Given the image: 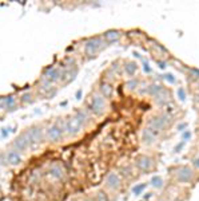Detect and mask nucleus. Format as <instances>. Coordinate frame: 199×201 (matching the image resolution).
Instances as JSON below:
<instances>
[{
	"mask_svg": "<svg viewBox=\"0 0 199 201\" xmlns=\"http://www.w3.org/2000/svg\"><path fill=\"white\" fill-rule=\"evenodd\" d=\"M156 132H154V130H151L150 127H146V129L143 130V133H142V139H143L144 143H153L155 142V139H156Z\"/></svg>",
	"mask_w": 199,
	"mask_h": 201,
	"instance_id": "obj_11",
	"label": "nucleus"
},
{
	"mask_svg": "<svg viewBox=\"0 0 199 201\" xmlns=\"http://www.w3.org/2000/svg\"><path fill=\"white\" fill-rule=\"evenodd\" d=\"M80 97H82V90H79V91L76 93V98H77V99H80Z\"/></svg>",
	"mask_w": 199,
	"mask_h": 201,
	"instance_id": "obj_33",
	"label": "nucleus"
},
{
	"mask_svg": "<svg viewBox=\"0 0 199 201\" xmlns=\"http://www.w3.org/2000/svg\"><path fill=\"white\" fill-rule=\"evenodd\" d=\"M136 65H135V63H127L126 66H124V70H126V72L129 74L130 76H132L134 74H135V71H136Z\"/></svg>",
	"mask_w": 199,
	"mask_h": 201,
	"instance_id": "obj_21",
	"label": "nucleus"
},
{
	"mask_svg": "<svg viewBox=\"0 0 199 201\" xmlns=\"http://www.w3.org/2000/svg\"><path fill=\"white\" fill-rule=\"evenodd\" d=\"M27 137L31 143H39L43 139V132L40 127H32L27 132Z\"/></svg>",
	"mask_w": 199,
	"mask_h": 201,
	"instance_id": "obj_8",
	"label": "nucleus"
},
{
	"mask_svg": "<svg viewBox=\"0 0 199 201\" xmlns=\"http://www.w3.org/2000/svg\"><path fill=\"white\" fill-rule=\"evenodd\" d=\"M184 127H186V123H182V125H179V127H178V129L182 130V129H184Z\"/></svg>",
	"mask_w": 199,
	"mask_h": 201,
	"instance_id": "obj_36",
	"label": "nucleus"
},
{
	"mask_svg": "<svg viewBox=\"0 0 199 201\" xmlns=\"http://www.w3.org/2000/svg\"><path fill=\"white\" fill-rule=\"evenodd\" d=\"M175 176H177V180L179 181V182L187 184V182H190V181L193 180L194 173H193V170H191L190 168L179 166V168H177V170H175Z\"/></svg>",
	"mask_w": 199,
	"mask_h": 201,
	"instance_id": "obj_3",
	"label": "nucleus"
},
{
	"mask_svg": "<svg viewBox=\"0 0 199 201\" xmlns=\"http://www.w3.org/2000/svg\"><path fill=\"white\" fill-rule=\"evenodd\" d=\"M84 201H92V200H84Z\"/></svg>",
	"mask_w": 199,
	"mask_h": 201,
	"instance_id": "obj_37",
	"label": "nucleus"
},
{
	"mask_svg": "<svg viewBox=\"0 0 199 201\" xmlns=\"http://www.w3.org/2000/svg\"><path fill=\"white\" fill-rule=\"evenodd\" d=\"M144 189H146V184H139V185H135L132 188V193L135 194V196H139Z\"/></svg>",
	"mask_w": 199,
	"mask_h": 201,
	"instance_id": "obj_22",
	"label": "nucleus"
},
{
	"mask_svg": "<svg viewBox=\"0 0 199 201\" xmlns=\"http://www.w3.org/2000/svg\"><path fill=\"white\" fill-rule=\"evenodd\" d=\"M106 184H107V186H108L110 189L115 190V189H118V188L120 186V177L118 176L116 173H110L108 176H107Z\"/></svg>",
	"mask_w": 199,
	"mask_h": 201,
	"instance_id": "obj_9",
	"label": "nucleus"
},
{
	"mask_svg": "<svg viewBox=\"0 0 199 201\" xmlns=\"http://www.w3.org/2000/svg\"><path fill=\"white\" fill-rule=\"evenodd\" d=\"M47 137H48V139L53 141V142H56V141H60L63 137V130L62 127H60L58 123L56 125H52L50 126L48 129H47Z\"/></svg>",
	"mask_w": 199,
	"mask_h": 201,
	"instance_id": "obj_6",
	"label": "nucleus"
},
{
	"mask_svg": "<svg viewBox=\"0 0 199 201\" xmlns=\"http://www.w3.org/2000/svg\"><path fill=\"white\" fill-rule=\"evenodd\" d=\"M190 138H191V133H190V132L183 133V139H184V141H188Z\"/></svg>",
	"mask_w": 199,
	"mask_h": 201,
	"instance_id": "obj_30",
	"label": "nucleus"
},
{
	"mask_svg": "<svg viewBox=\"0 0 199 201\" xmlns=\"http://www.w3.org/2000/svg\"><path fill=\"white\" fill-rule=\"evenodd\" d=\"M162 90H163V87H162L160 85H153V86L148 87V91H150V94L151 95H154V97H156Z\"/></svg>",
	"mask_w": 199,
	"mask_h": 201,
	"instance_id": "obj_20",
	"label": "nucleus"
},
{
	"mask_svg": "<svg viewBox=\"0 0 199 201\" xmlns=\"http://www.w3.org/2000/svg\"><path fill=\"white\" fill-rule=\"evenodd\" d=\"M102 44H103V40L100 39V38H91V39H88L86 42V46H84V50H86V54L87 55H94L98 50L102 47Z\"/></svg>",
	"mask_w": 199,
	"mask_h": 201,
	"instance_id": "obj_4",
	"label": "nucleus"
},
{
	"mask_svg": "<svg viewBox=\"0 0 199 201\" xmlns=\"http://www.w3.org/2000/svg\"><path fill=\"white\" fill-rule=\"evenodd\" d=\"M184 143H186V141H182L180 143H178V145L174 147V152H175V153H179L180 150H182V147L184 146Z\"/></svg>",
	"mask_w": 199,
	"mask_h": 201,
	"instance_id": "obj_27",
	"label": "nucleus"
},
{
	"mask_svg": "<svg viewBox=\"0 0 199 201\" xmlns=\"http://www.w3.org/2000/svg\"><path fill=\"white\" fill-rule=\"evenodd\" d=\"M138 86V80L136 79H134V80H129V82H127V87H129V89H135V87Z\"/></svg>",
	"mask_w": 199,
	"mask_h": 201,
	"instance_id": "obj_26",
	"label": "nucleus"
},
{
	"mask_svg": "<svg viewBox=\"0 0 199 201\" xmlns=\"http://www.w3.org/2000/svg\"><path fill=\"white\" fill-rule=\"evenodd\" d=\"M28 145H29V141H28L27 134L19 136L18 138L15 139V142H13V146H15L16 150H26L27 147H28Z\"/></svg>",
	"mask_w": 199,
	"mask_h": 201,
	"instance_id": "obj_10",
	"label": "nucleus"
},
{
	"mask_svg": "<svg viewBox=\"0 0 199 201\" xmlns=\"http://www.w3.org/2000/svg\"><path fill=\"white\" fill-rule=\"evenodd\" d=\"M177 93H178V97H179L180 100H186V91H184L183 87H179Z\"/></svg>",
	"mask_w": 199,
	"mask_h": 201,
	"instance_id": "obj_24",
	"label": "nucleus"
},
{
	"mask_svg": "<svg viewBox=\"0 0 199 201\" xmlns=\"http://www.w3.org/2000/svg\"><path fill=\"white\" fill-rule=\"evenodd\" d=\"M84 121H86V115H84L83 113H77L76 117L70 118L68 121H67V123H66L67 133L71 134V136H76V134H79V132L82 130V127H83Z\"/></svg>",
	"mask_w": 199,
	"mask_h": 201,
	"instance_id": "obj_1",
	"label": "nucleus"
},
{
	"mask_svg": "<svg viewBox=\"0 0 199 201\" xmlns=\"http://www.w3.org/2000/svg\"><path fill=\"white\" fill-rule=\"evenodd\" d=\"M143 69H144V71H146V72H151V67L148 66V63H147V62H144Z\"/></svg>",
	"mask_w": 199,
	"mask_h": 201,
	"instance_id": "obj_31",
	"label": "nucleus"
},
{
	"mask_svg": "<svg viewBox=\"0 0 199 201\" xmlns=\"http://www.w3.org/2000/svg\"><path fill=\"white\" fill-rule=\"evenodd\" d=\"M3 105H4L7 109H9V110H12L13 107L16 106V99H15V97L13 95H9V97H7V98L3 100Z\"/></svg>",
	"mask_w": 199,
	"mask_h": 201,
	"instance_id": "obj_17",
	"label": "nucleus"
},
{
	"mask_svg": "<svg viewBox=\"0 0 199 201\" xmlns=\"http://www.w3.org/2000/svg\"><path fill=\"white\" fill-rule=\"evenodd\" d=\"M168 119L166 115H162V117H153L150 121H148V127L154 132H160L164 126H166V122H168Z\"/></svg>",
	"mask_w": 199,
	"mask_h": 201,
	"instance_id": "obj_5",
	"label": "nucleus"
},
{
	"mask_svg": "<svg viewBox=\"0 0 199 201\" xmlns=\"http://www.w3.org/2000/svg\"><path fill=\"white\" fill-rule=\"evenodd\" d=\"M151 185H153L154 188H162L163 186V180H162V177L159 176H154L153 178H151Z\"/></svg>",
	"mask_w": 199,
	"mask_h": 201,
	"instance_id": "obj_19",
	"label": "nucleus"
},
{
	"mask_svg": "<svg viewBox=\"0 0 199 201\" xmlns=\"http://www.w3.org/2000/svg\"><path fill=\"white\" fill-rule=\"evenodd\" d=\"M159 67H160V69H164V67H166V63H163V62H159Z\"/></svg>",
	"mask_w": 199,
	"mask_h": 201,
	"instance_id": "obj_35",
	"label": "nucleus"
},
{
	"mask_svg": "<svg viewBox=\"0 0 199 201\" xmlns=\"http://www.w3.org/2000/svg\"><path fill=\"white\" fill-rule=\"evenodd\" d=\"M163 79L167 80L168 83H175V82H177V79H175V76L173 75V74H164V75H163Z\"/></svg>",
	"mask_w": 199,
	"mask_h": 201,
	"instance_id": "obj_23",
	"label": "nucleus"
},
{
	"mask_svg": "<svg viewBox=\"0 0 199 201\" xmlns=\"http://www.w3.org/2000/svg\"><path fill=\"white\" fill-rule=\"evenodd\" d=\"M22 100L23 102H31V94L27 93V94H23L22 97Z\"/></svg>",
	"mask_w": 199,
	"mask_h": 201,
	"instance_id": "obj_28",
	"label": "nucleus"
},
{
	"mask_svg": "<svg viewBox=\"0 0 199 201\" xmlns=\"http://www.w3.org/2000/svg\"><path fill=\"white\" fill-rule=\"evenodd\" d=\"M155 98H156V100L158 102H166V100H168V98H170V94H168L166 90H162V91L158 94L156 97H155Z\"/></svg>",
	"mask_w": 199,
	"mask_h": 201,
	"instance_id": "obj_18",
	"label": "nucleus"
},
{
	"mask_svg": "<svg viewBox=\"0 0 199 201\" xmlns=\"http://www.w3.org/2000/svg\"><path fill=\"white\" fill-rule=\"evenodd\" d=\"M104 109H106L104 98L100 95H94L92 100H91V103H90V110L95 114V115H102L104 113Z\"/></svg>",
	"mask_w": 199,
	"mask_h": 201,
	"instance_id": "obj_2",
	"label": "nucleus"
},
{
	"mask_svg": "<svg viewBox=\"0 0 199 201\" xmlns=\"http://www.w3.org/2000/svg\"><path fill=\"white\" fill-rule=\"evenodd\" d=\"M20 161H22V157H20L19 152L12 150L7 154V162L11 164V165H18V164H20Z\"/></svg>",
	"mask_w": 199,
	"mask_h": 201,
	"instance_id": "obj_13",
	"label": "nucleus"
},
{
	"mask_svg": "<svg viewBox=\"0 0 199 201\" xmlns=\"http://www.w3.org/2000/svg\"><path fill=\"white\" fill-rule=\"evenodd\" d=\"M104 38L107 39V42L114 43V42H116V40L120 38V32L116 31V30H111V31H107L106 34H104Z\"/></svg>",
	"mask_w": 199,
	"mask_h": 201,
	"instance_id": "obj_16",
	"label": "nucleus"
},
{
	"mask_svg": "<svg viewBox=\"0 0 199 201\" xmlns=\"http://www.w3.org/2000/svg\"><path fill=\"white\" fill-rule=\"evenodd\" d=\"M153 162H154L153 158L148 156H139L136 158V166L142 172H148L153 168Z\"/></svg>",
	"mask_w": 199,
	"mask_h": 201,
	"instance_id": "obj_7",
	"label": "nucleus"
},
{
	"mask_svg": "<svg viewBox=\"0 0 199 201\" xmlns=\"http://www.w3.org/2000/svg\"><path fill=\"white\" fill-rule=\"evenodd\" d=\"M98 201H108V197L104 192H99L98 193Z\"/></svg>",
	"mask_w": 199,
	"mask_h": 201,
	"instance_id": "obj_25",
	"label": "nucleus"
},
{
	"mask_svg": "<svg viewBox=\"0 0 199 201\" xmlns=\"http://www.w3.org/2000/svg\"><path fill=\"white\" fill-rule=\"evenodd\" d=\"M2 134H3V137H7V136H8V132H7V129H3Z\"/></svg>",
	"mask_w": 199,
	"mask_h": 201,
	"instance_id": "obj_34",
	"label": "nucleus"
},
{
	"mask_svg": "<svg viewBox=\"0 0 199 201\" xmlns=\"http://www.w3.org/2000/svg\"><path fill=\"white\" fill-rule=\"evenodd\" d=\"M193 165L197 168V169H199V157H195V158H193Z\"/></svg>",
	"mask_w": 199,
	"mask_h": 201,
	"instance_id": "obj_29",
	"label": "nucleus"
},
{
	"mask_svg": "<svg viewBox=\"0 0 199 201\" xmlns=\"http://www.w3.org/2000/svg\"><path fill=\"white\" fill-rule=\"evenodd\" d=\"M198 97H199V95H198Z\"/></svg>",
	"mask_w": 199,
	"mask_h": 201,
	"instance_id": "obj_38",
	"label": "nucleus"
},
{
	"mask_svg": "<svg viewBox=\"0 0 199 201\" xmlns=\"http://www.w3.org/2000/svg\"><path fill=\"white\" fill-rule=\"evenodd\" d=\"M191 72H193L194 75H199V70H197V69H191Z\"/></svg>",
	"mask_w": 199,
	"mask_h": 201,
	"instance_id": "obj_32",
	"label": "nucleus"
},
{
	"mask_svg": "<svg viewBox=\"0 0 199 201\" xmlns=\"http://www.w3.org/2000/svg\"><path fill=\"white\" fill-rule=\"evenodd\" d=\"M100 93H102V97H104V98H110L114 93L112 86L110 83H102L100 85Z\"/></svg>",
	"mask_w": 199,
	"mask_h": 201,
	"instance_id": "obj_15",
	"label": "nucleus"
},
{
	"mask_svg": "<svg viewBox=\"0 0 199 201\" xmlns=\"http://www.w3.org/2000/svg\"><path fill=\"white\" fill-rule=\"evenodd\" d=\"M50 174L53 177V178L60 180L63 177V169L59 164H52L51 168H50Z\"/></svg>",
	"mask_w": 199,
	"mask_h": 201,
	"instance_id": "obj_14",
	"label": "nucleus"
},
{
	"mask_svg": "<svg viewBox=\"0 0 199 201\" xmlns=\"http://www.w3.org/2000/svg\"><path fill=\"white\" fill-rule=\"evenodd\" d=\"M46 74H47V79L50 82H55V80L60 79V76H62V71L59 69H56V67H50Z\"/></svg>",
	"mask_w": 199,
	"mask_h": 201,
	"instance_id": "obj_12",
	"label": "nucleus"
}]
</instances>
